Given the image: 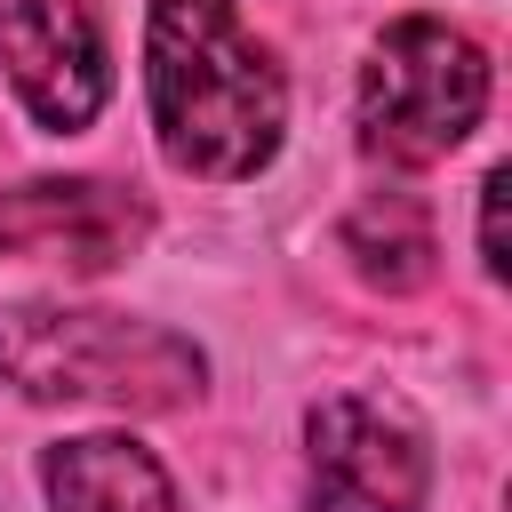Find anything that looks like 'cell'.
<instances>
[{"mask_svg": "<svg viewBox=\"0 0 512 512\" xmlns=\"http://www.w3.org/2000/svg\"><path fill=\"white\" fill-rule=\"evenodd\" d=\"M0 72L48 136H80L112 96L96 0H0Z\"/></svg>", "mask_w": 512, "mask_h": 512, "instance_id": "obj_5", "label": "cell"}, {"mask_svg": "<svg viewBox=\"0 0 512 512\" xmlns=\"http://www.w3.org/2000/svg\"><path fill=\"white\" fill-rule=\"evenodd\" d=\"M144 104L168 168L240 184L288 136V80L240 24V0H152L144 8Z\"/></svg>", "mask_w": 512, "mask_h": 512, "instance_id": "obj_1", "label": "cell"}, {"mask_svg": "<svg viewBox=\"0 0 512 512\" xmlns=\"http://www.w3.org/2000/svg\"><path fill=\"white\" fill-rule=\"evenodd\" d=\"M136 232H144V208L120 200V192L96 184V176H72V184L40 176V184L0 192V256H16V248H56L72 272H104Z\"/></svg>", "mask_w": 512, "mask_h": 512, "instance_id": "obj_6", "label": "cell"}, {"mask_svg": "<svg viewBox=\"0 0 512 512\" xmlns=\"http://www.w3.org/2000/svg\"><path fill=\"white\" fill-rule=\"evenodd\" d=\"M488 112V56L448 16H400L360 64V144L392 168L448 160Z\"/></svg>", "mask_w": 512, "mask_h": 512, "instance_id": "obj_3", "label": "cell"}, {"mask_svg": "<svg viewBox=\"0 0 512 512\" xmlns=\"http://www.w3.org/2000/svg\"><path fill=\"white\" fill-rule=\"evenodd\" d=\"M432 448L416 416L368 392H336L304 416V512H424Z\"/></svg>", "mask_w": 512, "mask_h": 512, "instance_id": "obj_4", "label": "cell"}, {"mask_svg": "<svg viewBox=\"0 0 512 512\" xmlns=\"http://www.w3.org/2000/svg\"><path fill=\"white\" fill-rule=\"evenodd\" d=\"M208 360L152 320L128 312H56L8 304L0 312V384L24 400H96V408H184L200 400Z\"/></svg>", "mask_w": 512, "mask_h": 512, "instance_id": "obj_2", "label": "cell"}, {"mask_svg": "<svg viewBox=\"0 0 512 512\" xmlns=\"http://www.w3.org/2000/svg\"><path fill=\"white\" fill-rule=\"evenodd\" d=\"M496 208H504V168L480 176V272L504 280V232H496Z\"/></svg>", "mask_w": 512, "mask_h": 512, "instance_id": "obj_9", "label": "cell"}, {"mask_svg": "<svg viewBox=\"0 0 512 512\" xmlns=\"http://www.w3.org/2000/svg\"><path fill=\"white\" fill-rule=\"evenodd\" d=\"M48 512H184L168 464L128 432H72L40 456Z\"/></svg>", "mask_w": 512, "mask_h": 512, "instance_id": "obj_7", "label": "cell"}, {"mask_svg": "<svg viewBox=\"0 0 512 512\" xmlns=\"http://www.w3.org/2000/svg\"><path fill=\"white\" fill-rule=\"evenodd\" d=\"M344 256L376 288H424L432 280V216L416 192H368L344 216Z\"/></svg>", "mask_w": 512, "mask_h": 512, "instance_id": "obj_8", "label": "cell"}]
</instances>
